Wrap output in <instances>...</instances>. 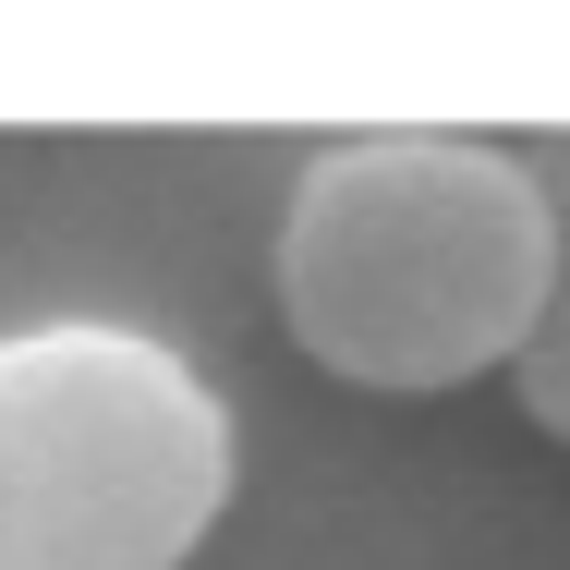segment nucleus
Masks as SVG:
<instances>
[{
  "label": "nucleus",
  "mask_w": 570,
  "mask_h": 570,
  "mask_svg": "<svg viewBox=\"0 0 570 570\" xmlns=\"http://www.w3.org/2000/svg\"><path fill=\"white\" fill-rule=\"evenodd\" d=\"M559 279V207L498 134H328L279 207V316L341 389L438 401L510 376Z\"/></svg>",
  "instance_id": "obj_1"
},
{
  "label": "nucleus",
  "mask_w": 570,
  "mask_h": 570,
  "mask_svg": "<svg viewBox=\"0 0 570 570\" xmlns=\"http://www.w3.org/2000/svg\"><path fill=\"white\" fill-rule=\"evenodd\" d=\"M230 485L243 425L183 341L121 316L0 341V570H183Z\"/></svg>",
  "instance_id": "obj_2"
},
{
  "label": "nucleus",
  "mask_w": 570,
  "mask_h": 570,
  "mask_svg": "<svg viewBox=\"0 0 570 570\" xmlns=\"http://www.w3.org/2000/svg\"><path fill=\"white\" fill-rule=\"evenodd\" d=\"M510 401L570 450V207H559V279H547V316H534V341L510 352Z\"/></svg>",
  "instance_id": "obj_3"
},
{
  "label": "nucleus",
  "mask_w": 570,
  "mask_h": 570,
  "mask_svg": "<svg viewBox=\"0 0 570 570\" xmlns=\"http://www.w3.org/2000/svg\"><path fill=\"white\" fill-rule=\"evenodd\" d=\"M510 158L534 170V195H547V207H570V134H522Z\"/></svg>",
  "instance_id": "obj_4"
}]
</instances>
